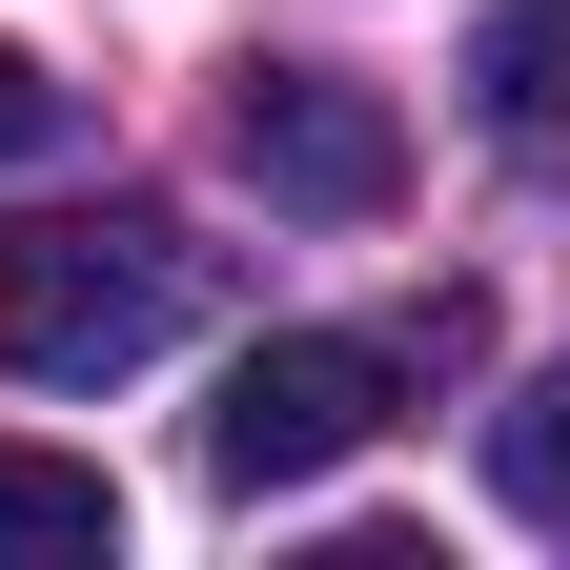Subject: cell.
Wrapping results in <instances>:
<instances>
[{
  "label": "cell",
  "mask_w": 570,
  "mask_h": 570,
  "mask_svg": "<svg viewBox=\"0 0 570 570\" xmlns=\"http://www.w3.org/2000/svg\"><path fill=\"white\" fill-rule=\"evenodd\" d=\"M184 306H204V245L142 225V204H82V225L0 245V367L21 387H122L142 346H184Z\"/></svg>",
  "instance_id": "6da1fadb"
},
{
  "label": "cell",
  "mask_w": 570,
  "mask_h": 570,
  "mask_svg": "<svg viewBox=\"0 0 570 570\" xmlns=\"http://www.w3.org/2000/svg\"><path fill=\"white\" fill-rule=\"evenodd\" d=\"M407 367H428V346H387V326H285V346H245V367H225L204 469H225V489H326L346 449H387Z\"/></svg>",
  "instance_id": "7a4b0ae2"
},
{
  "label": "cell",
  "mask_w": 570,
  "mask_h": 570,
  "mask_svg": "<svg viewBox=\"0 0 570 570\" xmlns=\"http://www.w3.org/2000/svg\"><path fill=\"white\" fill-rule=\"evenodd\" d=\"M225 142H245V184H265V204H306V225H367V204L407 184V122L346 82V61H245Z\"/></svg>",
  "instance_id": "3957f363"
},
{
  "label": "cell",
  "mask_w": 570,
  "mask_h": 570,
  "mask_svg": "<svg viewBox=\"0 0 570 570\" xmlns=\"http://www.w3.org/2000/svg\"><path fill=\"white\" fill-rule=\"evenodd\" d=\"M469 102L510 122V142L570 122V0H489V21H469Z\"/></svg>",
  "instance_id": "277c9868"
},
{
  "label": "cell",
  "mask_w": 570,
  "mask_h": 570,
  "mask_svg": "<svg viewBox=\"0 0 570 570\" xmlns=\"http://www.w3.org/2000/svg\"><path fill=\"white\" fill-rule=\"evenodd\" d=\"M0 550H122V489L82 449H21V428H0Z\"/></svg>",
  "instance_id": "5b68a950"
},
{
  "label": "cell",
  "mask_w": 570,
  "mask_h": 570,
  "mask_svg": "<svg viewBox=\"0 0 570 570\" xmlns=\"http://www.w3.org/2000/svg\"><path fill=\"white\" fill-rule=\"evenodd\" d=\"M489 489H510L530 530H570V367H530L510 407H489Z\"/></svg>",
  "instance_id": "8992f818"
},
{
  "label": "cell",
  "mask_w": 570,
  "mask_h": 570,
  "mask_svg": "<svg viewBox=\"0 0 570 570\" xmlns=\"http://www.w3.org/2000/svg\"><path fill=\"white\" fill-rule=\"evenodd\" d=\"M21 142H61V82H41L21 41H0V164H21Z\"/></svg>",
  "instance_id": "52a82bcc"
}]
</instances>
